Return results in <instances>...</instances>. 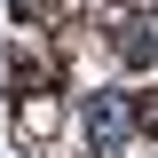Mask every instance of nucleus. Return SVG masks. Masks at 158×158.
<instances>
[{
  "label": "nucleus",
  "mask_w": 158,
  "mask_h": 158,
  "mask_svg": "<svg viewBox=\"0 0 158 158\" xmlns=\"http://www.w3.org/2000/svg\"><path fill=\"white\" fill-rule=\"evenodd\" d=\"M87 135H95V150L111 158L118 142L135 135V103L118 95V87H95V95H87Z\"/></svg>",
  "instance_id": "f257e3e1"
},
{
  "label": "nucleus",
  "mask_w": 158,
  "mask_h": 158,
  "mask_svg": "<svg viewBox=\"0 0 158 158\" xmlns=\"http://www.w3.org/2000/svg\"><path fill=\"white\" fill-rule=\"evenodd\" d=\"M16 135H24V142H48V135H56V103H40V95H32V103L16 111Z\"/></svg>",
  "instance_id": "f03ea898"
}]
</instances>
